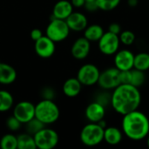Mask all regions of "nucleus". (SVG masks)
<instances>
[{"label": "nucleus", "instance_id": "obj_1", "mask_svg": "<svg viewBox=\"0 0 149 149\" xmlns=\"http://www.w3.org/2000/svg\"><path fill=\"white\" fill-rule=\"evenodd\" d=\"M110 102L113 109L123 116L138 109L141 95L138 87L131 84H120L113 89Z\"/></svg>", "mask_w": 149, "mask_h": 149}, {"label": "nucleus", "instance_id": "obj_2", "mask_svg": "<svg viewBox=\"0 0 149 149\" xmlns=\"http://www.w3.org/2000/svg\"><path fill=\"white\" fill-rule=\"evenodd\" d=\"M122 132L132 141H141L149 134V120L147 115L137 110L123 115Z\"/></svg>", "mask_w": 149, "mask_h": 149}, {"label": "nucleus", "instance_id": "obj_3", "mask_svg": "<svg viewBox=\"0 0 149 149\" xmlns=\"http://www.w3.org/2000/svg\"><path fill=\"white\" fill-rule=\"evenodd\" d=\"M59 114V108L52 100L43 99L35 106V117L45 126L56 122Z\"/></svg>", "mask_w": 149, "mask_h": 149}, {"label": "nucleus", "instance_id": "obj_4", "mask_svg": "<svg viewBox=\"0 0 149 149\" xmlns=\"http://www.w3.org/2000/svg\"><path fill=\"white\" fill-rule=\"evenodd\" d=\"M104 129L99 123L90 122L80 132V141L87 147H95L104 141Z\"/></svg>", "mask_w": 149, "mask_h": 149}, {"label": "nucleus", "instance_id": "obj_5", "mask_svg": "<svg viewBox=\"0 0 149 149\" xmlns=\"http://www.w3.org/2000/svg\"><path fill=\"white\" fill-rule=\"evenodd\" d=\"M70 31L65 20L52 18L46 27L45 35L57 43L66 39L70 34Z\"/></svg>", "mask_w": 149, "mask_h": 149}, {"label": "nucleus", "instance_id": "obj_6", "mask_svg": "<svg viewBox=\"0 0 149 149\" xmlns=\"http://www.w3.org/2000/svg\"><path fill=\"white\" fill-rule=\"evenodd\" d=\"M37 148L52 149L58 143V134L56 131L45 127L33 135Z\"/></svg>", "mask_w": 149, "mask_h": 149}, {"label": "nucleus", "instance_id": "obj_7", "mask_svg": "<svg viewBox=\"0 0 149 149\" xmlns=\"http://www.w3.org/2000/svg\"><path fill=\"white\" fill-rule=\"evenodd\" d=\"M98 43L100 52L105 55L111 56L114 55L119 51L120 41L119 35L110 31H107L104 32Z\"/></svg>", "mask_w": 149, "mask_h": 149}, {"label": "nucleus", "instance_id": "obj_8", "mask_svg": "<svg viewBox=\"0 0 149 149\" xmlns=\"http://www.w3.org/2000/svg\"><path fill=\"white\" fill-rule=\"evenodd\" d=\"M99 86L105 90H113L120 83V71L116 67L108 68L100 72L98 83Z\"/></svg>", "mask_w": 149, "mask_h": 149}, {"label": "nucleus", "instance_id": "obj_9", "mask_svg": "<svg viewBox=\"0 0 149 149\" xmlns=\"http://www.w3.org/2000/svg\"><path fill=\"white\" fill-rule=\"evenodd\" d=\"M100 74V72L95 65L86 64L79 68L77 73V79L82 86H90L98 83Z\"/></svg>", "mask_w": 149, "mask_h": 149}, {"label": "nucleus", "instance_id": "obj_10", "mask_svg": "<svg viewBox=\"0 0 149 149\" xmlns=\"http://www.w3.org/2000/svg\"><path fill=\"white\" fill-rule=\"evenodd\" d=\"M13 115L22 124H25L35 117V106L26 100L18 102L14 107Z\"/></svg>", "mask_w": 149, "mask_h": 149}, {"label": "nucleus", "instance_id": "obj_11", "mask_svg": "<svg viewBox=\"0 0 149 149\" xmlns=\"http://www.w3.org/2000/svg\"><path fill=\"white\" fill-rule=\"evenodd\" d=\"M134 54L127 49L120 50L114 54V65L120 71L132 70L134 68Z\"/></svg>", "mask_w": 149, "mask_h": 149}, {"label": "nucleus", "instance_id": "obj_12", "mask_svg": "<svg viewBox=\"0 0 149 149\" xmlns=\"http://www.w3.org/2000/svg\"><path fill=\"white\" fill-rule=\"evenodd\" d=\"M35 52L36 53L43 58H48L52 57L55 52V42L49 38L46 35L42 36L39 39L35 41Z\"/></svg>", "mask_w": 149, "mask_h": 149}, {"label": "nucleus", "instance_id": "obj_13", "mask_svg": "<svg viewBox=\"0 0 149 149\" xmlns=\"http://www.w3.org/2000/svg\"><path fill=\"white\" fill-rule=\"evenodd\" d=\"M91 50V44L88 39H86L85 37L79 38L73 43L71 52L74 58L76 59H84L86 58Z\"/></svg>", "mask_w": 149, "mask_h": 149}, {"label": "nucleus", "instance_id": "obj_14", "mask_svg": "<svg viewBox=\"0 0 149 149\" xmlns=\"http://www.w3.org/2000/svg\"><path fill=\"white\" fill-rule=\"evenodd\" d=\"M86 119L90 122H96L98 123L101 120L104 119L106 114V108L105 106L98 101L92 102L87 106L85 112Z\"/></svg>", "mask_w": 149, "mask_h": 149}, {"label": "nucleus", "instance_id": "obj_15", "mask_svg": "<svg viewBox=\"0 0 149 149\" xmlns=\"http://www.w3.org/2000/svg\"><path fill=\"white\" fill-rule=\"evenodd\" d=\"M65 22L70 30L73 31H84L88 25V20L86 17L81 12L72 11L70 16L65 19Z\"/></svg>", "mask_w": 149, "mask_h": 149}, {"label": "nucleus", "instance_id": "obj_16", "mask_svg": "<svg viewBox=\"0 0 149 149\" xmlns=\"http://www.w3.org/2000/svg\"><path fill=\"white\" fill-rule=\"evenodd\" d=\"M73 11V6L68 0H60L55 3L52 9L53 18L65 20Z\"/></svg>", "mask_w": 149, "mask_h": 149}, {"label": "nucleus", "instance_id": "obj_17", "mask_svg": "<svg viewBox=\"0 0 149 149\" xmlns=\"http://www.w3.org/2000/svg\"><path fill=\"white\" fill-rule=\"evenodd\" d=\"M17 79V72L13 66L9 64L0 62V84L10 85Z\"/></svg>", "mask_w": 149, "mask_h": 149}, {"label": "nucleus", "instance_id": "obj_18", "mask_svg": "<svg viewBox=\"0 0 149 149\" xmlns=\"http://www.w3.org/2000/svg\"><path fill=\"white\" fill-rule=\"evenodd\" d=\"M81 88L82 84L77 78H70L65 81L62 90L65 96L69 98H73L80 93Z\"/></svg>", "mask_w": 149, "mask_h": 149}, {"label": "nucleus", "instance_id": "obj_19", "mask_svg": "<svg viewBox=\"0 0 149 149\" xmlns=\"http://www.w3.org/2000/svg\"><path fill=\"white\" fill-rule=\"evenodd\" d=\"M123 132L116 127H107L104 129V141L112 146L118 145L121 142Z\"/></svg>", "mask_w": 149, "mask_h": 149}, {"label": "nucleus", "instance_id": "obj_20", "mask_svg": "<svg viewBox=\"0 0 149 149\" xmlns=\"http://www.w3.org/2000/svg\"><path fill=\"white\" fill-rule=\"evenodd\" d=\"M104 30L101 25L100 24H91L87 25L86 28L84 30V37L88 39L90 42L99 41L100 38L104 34Z\"/></svg>", "mask_w": 149, "mask_h": 149}, {"label": "nucleus", "instance_id": "obj_21", "mask_svg": "<svg viewBox=\"0 0 149 149\" xmlns=\"http://www.w3.org/2000/svg\"><path fill=\"white\" fill-rule=\"evenodd\" d=\"M17 138V149L37 148L33 135L25 133V134H19Z\"/></svg>", "mask_w": 149, "mask_h": 149}, {"label": "nucleus", "instance_id": "obj_22", "mask_svg": "<svg viewBox=\"0 0 149 149\" xmlns=\"http://www.w3.org/2000/svg\"><path fill=\"white\" fill-rule=\"evenodd\" d=\"M134 68L146 72L149 69V52H140L134 55Z\"/></svg>", "mask_w": 149, "mask_h": 149}, {"label": "nucleus", "instance_id": "obj_23", "mask_svg": "<svg viewBox=\"0 0 149 149\" xmlns=\"http://www.w3.org/2000/svg\"><path fill=\"white\" fill-rule=\"evenodd\" d=\"M14 103V99L11 93L6 90H0V113L9 111Z\"/></svg>", "mask_w": 149, "mask_h": 149}, {"label": "nucleus", "instance_id": "obj_24", "mask_svg": "<svg viewBox=\"0 0 149 149\" xmlns=\"http://www.w3.org/2000/svg\"><path fill=\"white\" fill-rule=\"evenodd\" d=\"M0 147L3 149H17V138L12 134H4L0 141Z\"/></svg>", "mask_w": 149, "mask_h": 149}, {"label": "nucleus", "instance_id": "obj_25", "mask_svg": "<svg viewBox=\"0 0 149 149\" xmlns=\"http://www.w3.org/2000/svg\"><path fill=\"white\" fill-rule=\"evenodd\" d=\"M25 125H26V133L31 135L36 134L38 132H39L42 128L45 127V125L42 123L39 120H38L36 117H34L32 120L25 123Z\"/></svg>", "mask_w": 149, "mask_h": 149}, {"label": "nucleus", "instance_id": "obj_26", "mask_svg": "<svg viewBox=\"0 0 149 149\" xmlns=\"http://www.w3.org/2000/svg\"><path fill=\"white\" fill-rule=\"evenodd\" d=\"M145 79H146L145 72L140 71L134 68L132 69V77H131V82H130L131 85L139 88L144 84Z\"/></svg>", "mask_w": 149, "mask_h": 149}, {"label": "nucleus", "instance_id": "obj_27", "mask_svg": "<svg viewBox=\"0 0 149 149\" xmlns=\"http://www.w3.org/2000/svg\"><path fill=\"white\" fill-rule=\"evenodd\" d=\"M120 3V0H96L99 10L110 11L114 10Z\"/></svg>", "mask_w": 149, "mask_h": 149}, {"label": "nucleus", "instance_id": "obj_28", "mask_svg": "<svg viewBox=\"0 0 149 149\" xmlns=\"http://www.w3.org/2000/svg\"><path fill=\"white\" fill-rule=\"evenodd\" d=\"M119 38H120V43H122L124 45H132L136 38H135V34L131 31H123L119 34Z\"/></svg>", "mask_w": 149, "mask_h": 149}, {"label": "nucleus", "instance_id": "obj_29", "mask_svg": "<svg viewBox=\"0 0 149 149\" xmlns=\"http://www.w3.org/2000/svg\"><path fill=\"white\" fill-rule=\"evenodd\" d=\"M21 125L22 123L13 115V116H10L9 117L7 120H6V127H8L9 130L10 131H17L19 130V128L21 127Z\"/></svg>", "mask_w": 149, "mask_h": 149}, {"label": "nucleus", "instance_id": "obj_30", "mask_svg": "<svg viewBox=\"0 0 149 149\" xmlns=\"http://www.w3.org/2000/svg\"><path fill=\"white\" fill-rule=\"evenodd\" d=\"M132 77V70L120 71V83L121 84H130Z\"/></svg>", "mask_w": 149, "mask_h": 149}, {"label": "nucleus", "instance_id": "obj_31", "mask_svg": "<svg viewBox=\"0 0 149 149\" xmlns=\"http://www.w3.org/2000/svg\"><path fill=\"white\" fill-rule=\"evenodd\" d=\"M41 96L43 97L44 100H53L55 93H54V91L52 90V88L45 87V88H43V90L41 92Z\"/></svg>", "mask_w": 149, "mask_h": 149}, {"label": "nucleus", "instance_id": "obj_32", "mask_svg": "<svg viewBox=\"0 0 149 149\" xmlns=\"http://www.w3.org/2000/svg\"><path fill=\"white\" fill-rule=\"evenodd\" d=\"M108 31L119 35L121 32V26L118 23H112L108 27Z\"/></svg>", "mask_w": 149, "mask_h": 149}, {"label": "nucleus", "instance_id": "obj_33", "mask_svg": "<svg viewBox=\"0 0 149 149\" xmlns=\"http://www.w3.org/2000/svg\"><path fill=\"white\" fill-rule=\"evenodd\" d=\"M84 6L86 7V9L88 11H95V10H99L98 5L96 3V0L95 1H86Z\"/></svg>", "mask_w": 149, "mask_h": 149}, {"label": "nucleus", "instance_id": "obj_34", "mask_svg": "<svg viewBox=\"0 0 149 149\" xmlns=\"http://www.w3.org/2000/svg\"><path fill=\"white\" fill-rule=\"evenodd\" d=\"M42 36H43V32L40 29L35 28L31 31V38L34 42L37 41L38 39H39Z\"/></svg>", "mask_w": 149, "mask_h": 149}, {"label": "nucleus", "instance_id": "obj_35", "mask_svg": "<svg viewBox=\"0 0 149 149\" xmlns=\"http://www.w3.org/2000/svg\"><path fill=\"white\" fill-rule=\"evenodd\" d=\"M71 3L73 7L76 8H80L83 7L86 3V0H71Z\"/></svg>", "mask_w": 149, "mask_h": 149}, {"label": "nucleus", "instance_id": "obj_36", "mask_svg": "<svg viewBox=\"0 0 149 149\" xmlns=\"http://www.w3.org/2000/svg\"><path fill=\"white\" fill-rule=\"evenodd\" d=\"M127 3L131 7H135L138 4V0H127Z\"/></svg>", "mask_w": 149, "mask_h": 149}, {"label": "nucleus", "instance_id": "obj_37", "mask_svg": "<svg viewBox=\"0 0 149 149\" xmlns=\"http://www.w3.org/2000/svg\"><path fill=\"white\" fill-rule=\"evenodd\" d=\"M147 146L149 148V134L148 135V139H147Z\"/></svg>", "mask_w": 149, "mask_h": 149}, {"label": "nucleus", "instance_id": "obj_38", "mask_svg": "<svg viewBox=\"0 0 149 149\" xmlns=\"http://www.w3.org/2000/svg\"><path fill=\"white\" fill-rule=\"evenodd\" d=\"M86 1H95V0H86Z\"/></svg>", "mask_w": 149, "mask_h": 149}]
</instances>
